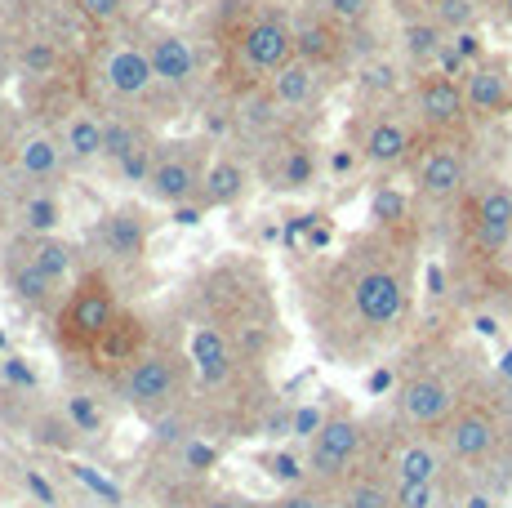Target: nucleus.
Masks as SVG:
<instances>
[{"instance_id":"obj_1","label":"nucleus","mask_w":512,"mask_h":508,"mask_svg":"<svg viewBox=\"0 0 512 508\" xmlns=\"http://www.w3.org/2000/svg\"><path fill=\"white\" fill-rule=\"evenodd\" d=\"M361 446H366V433L352 415H330L321 424V433L312 437L308 451V477L312 482H348L357 473Z\"/></svg>"},{"instance_id":"obj_2","label":"nucleus","mask_w":512,"mask_h":508,"mask_svg":"<svg viewBox=\"0 0 512 508\" xmlns=\"http://www.w3.org/2000/svg\"><path fill=\"white\" fill-rule=\"evenodd\" d=\"M236 58H241L245 72L272 81V76L294 58V27L285 23L281 14L250 18V23L241 27V41H236Z\"/></svg>"},{"instance_id":"obj_3","label":"nucleus","mask_w":512,"mask_h":508,"mask_svg":"<svg viewBox=\"0 0 512 508\" xmlns=\"http://www.w3.org/2000/svg\"><path fill=\"white\" fill-rule=\"evenodd\" d=\"M201 179L205 170L196 143H161L152 174H147V192L161 205H187L201 197Z\"/></svg>"},{"instance_id":"obj_4","label":"nucleus","mask_w":512,"mask_h":508,"mask_svg":"<svg viewBox=\"0 0 512 508\" xmlns=\"http://www.w3.org/2000/svg\"><path fill=\"white\" fill-rule=\"evenodd\" d=\"M352 312L370 330H392L406 317V281L392 268H366L352 281Z\"/></svg>"},{"instance_id":"obj_5","label":"nucleus","mask_w":512,"mask_h":508,"mask_svg":"<svg viewBox=\"0 0 512 508\" xmlns=\"http://www.w3.org/2000/svg\"><path fill=\"white\" fill-rule=\"evenodd\" d=\"M499 446V419L486 406H459L441 428V451L455 464H481Z\"/></svg>"},{"instance_id":"obj_6","label":"nucleus","mask_w":512,"mask_h":508,"mask_svg":"<svg viewBox=\"0 0 512 508\" xmlns=\"http://www.w3.org/2000/svg\"><path fill=\"white\" fill-rule=\"evenodd\" d=\"M121 397L134 410H165L179 397V366L170 353H147L121 375Z\"/></svg>"},{"instance_id":"obj_7","label":"nucleus","mask_w":512,"mask_h":508,"mask_svg":"<svg viewBox=\"0 0 512 508\" xmlns=\"http://www.w3.org/2000/svg\"><path fill=\"white\" fill-rule=\"evenodd\" d=\"M397 406H401V419H406L410 428H446L450 415L459 410V397H455V388H450V379L415 375L401 384Z\"/></svg>"},{"instance_id":"obj_8","label":"nucleus","mask_w":512,"mask_h":508,"mask_svg":"<svg viewBox=\"0 0 512 508\" xmlns=\"http://www.w3.org/2000/svg\"><path fill=\"white\" fill-rule=\"evenodd\" d=\"M103 81L107 90L116 94V99L125 103H139L147 94L156 90V67H152V54H147V45L139 41H125V45H112L103 58Z\"/></svg>"},{"instance_id":"obj_9","label":"nucleus","mask_w":512,"mask_h":508,"mask_svg":"<svg viewBox=\"0 0 512 508\" xmlns=\"http://www.w3.org/2000/svg\"><path fill=\"white\" fill-rule=\"evenodd\" d=\"M415 112L428 130H455L459 121L468 116V99H464V85L446 72H423L415 81Z\"/></svg>"},{"instance_id":"obj_10","label":"nucleus","mask_w":512,"mask_h":508,"mask_svg":"<svg viewBox=\"0 0 512 508\" xmlns=\"http://www.w3.org/2000/svg\"><path fill=\"white\" fill-rule=\"evenodd\" d=\"M116 321V299L107 290L103 277H90L67 304V335L81 339V344H98V339L112 330Z\"/></svg>"},{"instance_id":"obj_11","label":"nucleus","mask_w":512,"mask_h":508,"mask_svg":"<svg viewBox=\"0 0 512 508\" xmlns=\"http://www.w3.org/2000/svg\"><path fill=\"white\" fill-rule=\"evenodd\" d=\"M468 188V156L455 143H437L419 161V192L428 201H455Z\"/></svg>"},{"instance_id":"obj_12","label":"nucleus","mask_w":512,"mask_h":508,"mask_svg":"<svg viewBox=\"0 0 512 508\" xmlns=\"http://www.w3.org/2000/svg\"><path fill=\"white\" fill-rule=\"evenodd\" d=\"M472 228L486 250H508L512 246V188L508 183H490L481 188L477 205H472Z\"/></svg>"},{"instance_id":"obj_13","label":"nucleus","mask_w":512,"mask_h":508,"mask_svg":"<svg viewBox=\"0 0 512 508\" xmlns=\"http://www.w3.org/2000/svg\"><path fill=\"white\" fill-rule=\"evenodd\" d=\"M464 99H468V116L495 121L512 107V76L495 63H477L464 76Z\"/></svg>"},{"instance_id":"obj_14","label":"nucleus","mask_w":512,"mask_h":508,"mask_svg":"<svg viewBox=\"0 0 512 508\" xmlns=\"http://www.w3.org/2000/svg\"><path fill=\"white\" fill-rule=\"evenodd\" d=\"M410 148H415V134H410V125L401 116H374L366 125V134H361V156L370 165H379V170L401 165L410 156Z\"/></svg>"},{"instance_id":"obj_15","label":"nucleus","mask_w":512,"mask_h":508,"mask_svg":"<svg viewBox=\"0 0 512 508\" xmlns=\"http://www.w3.org/2000/svg\"><path fill=\"white\" fill-rule=\"evenodd\" d=\"M147 54H152L156 81L170 85V90H187V85L196 81V54L179 32H156L152 41H147Z\"/></svg>"},{"instance_id":"obj_16","label":"nucleus","mask_w":512,"mask_h":508,"mask_svg":"<svg viewBox=\"0 0 512 508\" xmlns=\"http://www.w3.org/2000/svg\"><path fill=\"white\" fill-rule=\"evenodd\" d=\"M250 188V170H245L236 156H214L205 165V179H201V197L196 205L201 210H223V205H236Z\"/></svg>"},{"instance_id":"obj_17","label":"nucleus","mask_w":512,"mask_h":508,"mask_svg":"<svg viewBox=\"0 0 512 508\" xmlns=\"http://www.w3.org/2000/svg\"><path fill=\"white\" fill-rule=\"evenodd\" d=\"M441 468H446V451L432 446L428 437H410L392 455L388 477L392 482H441Z\"/></svg>"},{"instance_id":"obj_18","label":"nucleus","mask_w":512,"mask_h":508,"mask_svg":"<svg viewBox=\"0 0 512 508\" xmlns=\"http://www.w3.org/2000/svg\"><path fill=\"white\" fill-rule=\"evenodd\" d=\"M63 156L72 165H90V161H103V148H107V121L98 112H72L63 125Z\"/></svg>"},{"instance_id":"obj_19","label":"nucleus","mask_w":512,"mask_h":508,"mask_svg":"<svg viewBox=\"0 0 512 508\" xmlns=\"http://www.w3.org/2000/svg\"><path fill=\"white\" fill-rule=\"evenodd\" d=\"M192 366H196V375H201L205 388L228 384L232 348H228V339H223V330H214V326H196L192 330Z\"/></svg>"},{"instance_id":"obj_20","label":"nucleus","mask_w":512,"mask_h":508,"mask_svg":"<svg viewBox=\"0 0 512 508\" xmlns=\"http://www.w3.org/2000/svg\"><path fill=\"white\" fill-rule=\"evenodd\" d=\"M268 94L277 107H308L317 99V67L303 63V58H290V63L268 81Z\"/></svg>"},{"instance_id":"obj_21","label":"nucleus","mask_w":512,"mask_h":508,"mask_svg":"<svg viewBox=\"0 0 512 508\" xmlns=\"http://www.w3.org/2000/svg\"><path fill=\"white\" fill-rule=\"evenodd\" d=\"M103 241L116 259H143L147 250V219L139 210H116L103 223Z\"/></svg>"},{"instance_id":"obj_22","label":"nucleus","mask_w":512,"mask_h":508,"mask_svg":"<svg viewBox=\"0 0 512 508\" xmlns=\"http://www.w3.org/2000/svg\"><path fill=\"white\" fill-rule=\"evenodd\" d=\"M67 156H63V143L58 139H49V134H23L18 139V170L27 174V179H54L58 174V165H63Z\"/></svg>"},{"instance_id":"obj_23","label":"nucleus","mask_w":512,"mask_h":508,"mask_svg":"<svg viewBox=\"0 0 512 508\" xmlns=\"http://www.w3.org/2000/svg\"><path fill=\"white\" fill-rule=\"evenodd\" d=\"M406 54H410V63L415 67H423V72H437V63H441V54H446V27L441 23H406Z\"/></svg>"},{"instance_id":"obj_24","label":"nucleus","mask_w":512,"mask_h":508,"mask_svg":"<svg viewBox=\"0 0 512 508\" xmlns=\"http://www.w3.org/2000/svg\"><path fill=\"white\" fill-rule=\"evenodd\" d=\"M339 508H397V504H392V477L352 473L348 482H343Z\"/></svg>"},{"instance_id":"obj_25","label":"nucleus","mask_w":512,"mask_h":508,"mask_svg":"<svg viewBox=\"0 0 512 508\" xmlns=\"http://www.w3.org/2000/svg\"><path fill=\"white\" fill-rule=\"evenodd\" d=\"M334 54H339V41H334V32L321 18H308V23L294 27V58L321 67V63H330Z\"/></svg>"},{"instance_id":"obj_26","label":"nucleus","mask_w":512,"mask_h":508,"mask_svg":"<svg viewBox=\"0 0 512 508\" xmlns=\"http://www.w3.org/2000/svg\"><path fill=\"white\" fill-rule=\"evenodd\" d=\"M18 219H23V228L32 237H54L58 223H63V205H58V197H49V192H32V197L18 205Z\"/></svg>"},{"instance_id":"obj_27","label":"nucleus","mask_w":512,"mask_h":508,"mask_svg":"<svg viewBox=\"0 0 512 508\" xmlns=\"http://www.w3.org/2000/svg\"><path fill=\"white\" fill-rule=\"evenodd\" d=\"M27 259H32L54 286H63V281L72 277V246L58 237H36L32 250H27Z\"/></svg>"},{"instance_id":"obj_28","label":"nucleus","mask_w":512,"mask_h":508,"mask_svg":"<svg viewBox=\"0 0 512 508\" xmlns=\"http://www.w3.org/2000/svg\"><path fill=\"white\" fill-rule=\"evenodd\" d=\"M63 419H67V424H72L81 437H98V433L107 428L103 406H98L90 393H67V397H63Z\"/></svg>"},{"instance_id":"obj_29","label":"nucleus","mask_w":512,"mask_h":508,"mask_svg":"<svg viewBox=\"0 0 512 508\" xmlns=\"http://www.w3.org/2000/svg\"><path fill=\"white\" fill-rule=\"evenodd\" d=\"M147 139V130L139 121H130V116H116V121H107V148H103V161H121L125 152H134L139 143Z\"/></svg>"},{"instance_id":"obj_30","label":"nucleus","mask_w":512,"mask_h":508,"mask_svg":"<svg viewBox=\"0 0 512 508\" xmlns=\"http://www.w3.org/2000/svg\"><path fill=\"white\" fill-rule=\"evenodd\" d=\"M54 290H58V286L45 277L41 268H36L32 259H27V263H18V268H14V295L23 299V304H45V299L54 295Z\"/></svg>"},{"instance_id":"obj_31","label":"nucleus","mask_w":512,"mask_h":508,"mask_svg":"<svg viewBox=\"0 0 512 508\" xmlns=\"http://www.w3.org/2000/svg\"><path fill=\"white\" fill-rule=\"evenodd\" d=\"M392 504L397 508H437L441 491H437V482H392Z\"/></svg>"},{"instance_id":"obj_32","label":"nucleus","mask_w":512,"mask_h":508,"mask_svg":"<svg viewBox=\"0 0 512 508\" xmlns=\"http://www.w3.org/2000/svg\"><path fill=\"white\" fill-rule=\"evenodd\" d=\"M326 410L321 406H294L290 410V437H303V442H312V437L321 433V424H326Z\"/></svg>"},{"instance_id":"obj_33","label":"nucleus","mask_w":512,"mask_h":508,"mask_svg":"<svg viewBox=\"0 0 512 508\" xmlns=\"http://www.w3.org/2000/svg\"><path fill=\"white\" fill-rule=\"evenodd\" d=\"M321 5H326V18H334V23L357 27V23H366L374 0H321Z\"/></svg>"},{"instance_id":"obj_34","label":"nucleus","mask_w":512,"mask_h":508,"mask_svg":"<svg viewBox=\"0 0 512 508\" xmlns=\"http://www.w3.org/2000/svg\"><path fill=\"white\" fill-rule=\"evenodd\" d=\"M214 464H219V446L205 442V437L187 442V451H183V468H187V473H210Z\"/></svg>"},{"instance_id":"obj_35","label":"nucleus","mask_w":512,"mask_h":508,"mask_svg":"<svg viewBox=\"0 0 512 508\" xmlns=\"http://www.w3.org/2000/svg\"><path fill=\"white\" fill-rule=\"evenodd\" d=\"M303 183H312V156L303 148H294L281 165V188H303Z\"/></svg>"},{"instance_id":"obj_36","label":"nucleus","mask_w":512,"mask_h":508,"mask_svg":"<svg viewBox=\"0 0 512 508\" xmlns=\"http://www.w3.org/2000/svg\"><path fill=\"white\" fill-rule=\"evenodd\" d=\"M437 23L450 32H472V5L468 0H437Z\"/></svg>"},{"instance_id":"obj_37","label":"nucleus","mask_w":512,"mask_h":508,"mask_svg":"<svg viewBox=\"0 0 512 508\" xmlns=\"http://www.w3.org/2000/svg\"><path fill=\"white\" fill-rule=\"evenodd\" d=\"M0 375H5L14 388H36V370L27 366L23 357H9L5 353V357H0Z\"/></svg>"},{"instance_id":"obj_38","label":"nucleus","mask_w":512,"mask_h":508,"mask_svg":"<svg viewBox=\"0 0 512 508\" xmlns=\"http://www.w3.org/2000/svg\"><path fill=\"white\" fill-rule=\"evenodd\" d=\"M23 67H27V76H49L54 72V50L45 41H32L23 54Z\"/></svg>"},{"instance_id":"obj_39","label":"nucleus","mask_w":512,"mask_h":508,"mask_svg":"<svg viewBox=\"0 0 512 508\" xmlns=\"http://www.w3.org/2000/svg\"><path fill=\"white\" fill-rule=\"evenodd\" d=\"M76 5H81V14L90 18V23H116L125 0H76Z\"/></svg>"},{"instance_id":"obj_40","label":"nucleus","mask_w":512,"mask_h":508,"mask_svg":"<svg viewBox=\"0 0 512 508\" xmlns=\"http://www.w3.org/2000/svg\"><path fill=\"white\" fill-rule=\"evenodd\" d=\"M72 473H76V477H81V482H85V486H90V491H98V495H103V500H107V504H121V491H116V486H112V482H107V477H98V473H94V468H90V464H72Z\"/></svg>"},{"instance_id":"obj_41","label":"nucleus","mask_w":512,"mask_h":508,"mask_svg":"<svg viewBox=\"0 0 512 508\" xmlns=\"http://www.w3.org/2000/svg\"><path fill=\"white\" fill-rule=\"evenodd\" d=\"M268 508H330L326 500H321L317 491H303V486H294V491H285V495H277Z\"/></svg>"},{"instance_id":"obj_42","label":"nucleus","mask_w":512,"mask_h":508,"mask_svg":"<svg viewBox=\"0 0 512 508\" xmlns=\"http://www.w3.org/2000/svg\"><path fill=\"white\" fill-rule=\"evenodd\" d=\"M406 214V201L397 197L392 188H383V192H374V219H383V223H392V219H401Z\"/></svg>"},{"instance_id":"obj_43","label":"nucleus","mask_w":512,"mask_h":508,"mask_svg":"<svg viewBox=\"0 0 512 508\" xmlns=\"http://www.w3.org/2000/svg\"><path fill=\"white\" fill-rule=\"evenodd\" d=\"M268 473L281 477V482H299L308 468H299V459H294V455H272V459H268Z\"/></svg>"},{"instance_id":"obj_44","label":"nucleus","mask_w":512,"mask_h":508,"mask_svg":"<svg viewBox=\"0 0 512 508\" xmlns=\"http://www.w3.org/2000/svg\"><path fill=\"white\" fill-rule=\"evenodd\" d=\"M23 486H27V491H32V495H36V500H41V504H49V508H54V504H58L54 486H49V482H45V477H41V473H36V468H27V473H23Z\"/></svg>"},{"instance_id":"obj_45","label":"nucleus","mask_w":512,"mask_h":508,"mask_svg":"<svg viewBox=\"0 0 512 508\" xmlns=\"http://www.w3.org/2000/svg\"><path fill=\"white\" fill-rule=\"evenodd\" d=\"M205 508H254L245 495H214V500H205Z\"/></svg>"},{"instance_id":"obj_46","label":"nucleus","mask_w":512,"mask_h":508,"mask_svg":"<svg viewBox=\"0 0 512 508\" xmlns=\"http://www.w3.org/2000/svg\"><path fill=\"white\" fill-rule=\"evenodd\" d=\"M499 375H504V379H512V348L504 353V361H499Z\"/></svg>"},{"instance_id":"obj_47","label":"nucleus","mask_w":512,"mask_h":508,"mask_svg":"<svg viewBox=\"0 0 512 508\" xmlns=\"http://www.w3.org/2000/svg\"><path fill=\"white\" fill-rule=\"evenodd\" d=\"M504 14H508V18H512V0H504Z\"/></svg>"}]
</instances>
